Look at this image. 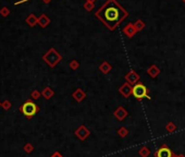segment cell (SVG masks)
Segmentation results:
<instances>
[{
	"label": "cell",
	"instance_id": "22",
	"mask_svg": "<svg viewBox=\"0 0 185 157\" xmlns=\"http://www.w3.org/2000/svg\"><path fill=\"white\" fill-rule=\"evenodd\" d=\"M51 157H62V156H61L59 153H54V154H52V156Z\"/></svg>",
	"mask_w": 185,
	"mask_h": 157
},
{
	"label": "cell",
	"instance_id": "19",
	"mask_svg": "<svg viewBox=\"0 0 185 157\" xmlns=\"http://www.w3.org/2000/svg\"><path fill=\"white\" fill-rule=\"evenodd\" d=\"M95 8V4L91 2H85L84 4V9L86 11H91Z\"/></svg>",
	"mask_w": 185,
	"mask_h": 157
},
{
	"label": "cell",
	"instance_id": "18",
	"mask_svg": "<svg viewBox=\"0 0 185 157\" xmlns=\"http://www.w3.org/2000/svg\"><path fill=\"white\" fill-rule=\"evenodd\" d=\"M73 96L75 97V98H76L78 100H81V99H83V98H84V93H83L81 90H78L76 92H75V93L73 94Z\"/></svg>",
	"mask_w": 185,
	"mask_h": 157
},
{
	"label": "cell",
	"instance_id": "2",
	"mask_svg": "<svg viewBox=\"0 0 185 157\" xmlns=\"http://www.w3.org/2000/svg\"><path fill=\"white\" fill-rule=\"evenodd\" d=\"M19 110H20L21 114H23L28 120H30V119L39 111V107H38L32 99H27L26 102L19 108Z\"/></svg>",
	"mask_w": 185,
	"mask_h": 157
},
{
	"label": "cell",
	"instance_id": "3",
	"mask_svg": "<svg viewBox=\"0 0 185 157\" xmlns=\"http://www.w3.org/2000/svg\"><path fill=\"white\" fill-rule=\"evenodd\" d=\"M44 61H46V64H49V67L54 68L56 64L61 60V56L57 53V50L54 48H50L47 53L43 56Z\"/></svg>",
	"mask_w": 185,
	"mask_h": 157
},
{
	"label": "cell",
	"instance_id": "7",
	"mask_svg": "<svg viewBox=\"0 0 185 157\" xmlns=\"http://www.w3.org/2000/svg\"><path fill=\"white\" fill-rule=\"evenodd\" d=\"M49 23H50V19L46 15L45 13H43L41 15V17L38 18V25L41 27H47L48 25H49Z\"/></svg>",
	"mask_w": 185,
	"mask_h": 157
},
{
	"label": "cell",
	"instance_id": "10",
	"mask_svg": "<svg viewBox=\"0 0 185 157\" xmlns=\"http://www.w3.org/2000/svg\"><path fill=\"white\" fill-rule=\"evenodd\" d=\"M126 80H128V82H131V83H135V82H137V80H138V75L135 73L134 71H132V72H130V73L126 75Z\"/></svg>",
	"mask_w": 185,
	"mask_h": 157
},
{
	"label": "cell",
	"instance_id": "17",
	"mask_svg": "<svg viewBox=\"0 0 185 157\" xmlns=\"http://www.w3.org/2000/svg\"><path fill=\"white\" fill-rule=\"evenodd\" d=\"M23 150H25V153L30 154V153H32V152L34 150V146L30 143H26L25 145H24Z\"/></svg>",
	"mask_w": 185,
	"mask_h": 157
},
{
	"label": "cell",
	"instance_id": "6",
	"mask_svg": "<svg viewBox=\"0 0 185 157\" xmlns=\"http://www.w3.org/2000/svg\"><path fill=\"white\" fill-rule=\"evenodd\" d=\"M123 32H124L125 35H128V37H133L137 31H136V28H135L134 24L128 23V25L123 28Z\"/></svg>",
	"mask_w": 185,
	"mask_h": 157
},
{
	"label": "cell",
	"instance_id": "24",
	"mask_svg": "<svg viewBox=\"0 0 185 157\" xmlns=\"http://www.w3.org/2000/svg\"><path fill=\"white\" fill-rule=\"evenodd\" d=\"M43 1H44L45 4H49V2H50L51 0H43Z\"/></svg>",
	"mask_w": 185,
	"mask_h": 157
},
{
	"label": "cell",
	"instance_id": "5",
	"mask_svg": "<svg viewBox=\"0 0 185 157\" xmlns=\"http://www.w3.org/2000/svg\"><path fill=\"white\" fill-rule=\"evenodd\" d=\"M156 157H173V153L171 152V150L165 145H162L157 152L155 153Z\"/></svg>",
	"mask_w": 185,
	"mask_h": 157
},
{
	"label": "cell",
	"instance_id": "23",
	"mask_svg": "<svg viewBox=\"0 0 185 157\" xmlns=\"http://www.w3.org/2000/svg\"><path fill=\"white\" fill-rule=\"evenodd\" d=\"M86 2H91V4H94L95 0H86Z\"/></svg>",
	"mask_w": 185,
	"mask_h": 157
},
{
	"label": "cell",
	"instance_id": "14",
	"mask_svg": "<svg viewBox=\"0 0 185 157\" xmlns=\"http://www.w3.org/2000/svg\"><path fill=\"white\" fill-rule=\"evenodd\" d=\"M9 14H10V9H9V8L4 7V8H1V9H0V15H1V17L7 18Z\"/></svg>",
	"mask_w": 185,
	"mask_h": 157
},
{
	"label": "cell",
	"instance_id": "8",
	"mask_svg": "<svg viewBox=\"0 0 185 157\" xmlns=\"http://www.w3.org/2000/svg\"><path fill=\"white\" fill-rule=\"evenodd\" d=\"M26 23L27 25H30V26H35L36 24H38V18L35 15V14H30L28 17L26 18Z\"/></svg>",
	"mask_w": 185,
	"mask_h": 157
},
{
	"label": "cell",
	"instance_id": "11",
	"mask_svg": "<svg viewBox=\"0 0 185 157\" xmlns=\"http://www.w3.org/2000/svg\"><path fill=\"white\" fill-rule=\"evenodd\" d=\"M132 90H133V88L128 86V84H124V85H123V86L120 88V92H121L122 94H124L125 97H128V94L132 93Z\"/></svg>",
	"mask_w": 185,
	"mask_h": 157
},
{
	"label": "cell",
	"instance_id": "9",
	"mask_svg": "<svg viewBox=\"0 0 185 157\" xmlns=\"http://www.w3.org/2000/svg\"><path fill=\"white\" fill-rule=\"evenodd\" d=\"M41 95H43L46 99H49V98H51V97L54 96V91L51 90L50 87H45L44 91L41 92Z\"/></svg>",
	"mask_w": 185,
	"mask_h": 157
},
{
	"label": "cell",
	"instance_id": "15",
	"mask_svg": "<svg viewBox=\"0 0 185 157\" xmlns=\"http://www.w3.org/2000/svg\"><path fill=\"white\" fill-rule=\"evenodd\" d=\"M111 67H110V64H107V62H104V64H101L100 66V70L104 72V73H108L109 71H110Z\"/></svg>",
	"mask_w": 185,
	"mask_h": 157
},
{
	"label": "cell",
	"instance_id": "16",
	"mask_svg": "<svg viewBox=\"0 0 185 157\" xmlns=\"http://www.w3.org/2000/svg\"><path fill=\"white\" fill-rule=\"evenodd\" d=\"M1 107L4 108V110H9V109H10L11 107H12V104L10 103V102H9V100H4V102H2V103H1Z\"/></svg>",
	"mask_w": 185,
	"mask_h": 157
},
{
	"label": "cell",
	"instance_id": "1",
	"mask_svg": "<svg viewBox=\"0 0 185 157\" xmlns=\"http://www.w3.org/2000/svg\"><path fill=\"white\" fill-rule=\"evenodd\" d=\"M95 15L106 24L109 30H115L117 25L128 17V11L115 0H108Z\"/></svg>",
	"mask_w": 185,
	"mask_h": 157
},
{
	"label": "cell",
	"instance_id": "4",
	"mask_svg": "<svg viewBox=\"0 0 185 157\" xmlns=\"http://www.w3.org/2000/svg\"><path fill=\"white\" fill-rule=\"evenodd\" d=\"M132 93L134 95L137 99H143L145 97H149L148 96V91H147V87L145 86L144 84L141 83H137L133 87V90H132Z\"/></svg>",
	"mask_w": 185,
	"mask_h": 157
},
{
	"label": "cell",
	"instance_id": "26",
	"mask_svg": "<svg viewBox=\"0 0 185 157\" xmlns=\"http://www.w3.org/2000/svg\"><path fill=\"white\" fill-rule=\"evenodd\" d=\"M0 107H1V103H0Z\"/></svg>",
	"mask_w": 185,
	"mask_h": 157
},
{
	"label": "cell",
	"instance_id": "13",
	"mask_svg": "<svg viewBox=\"0 0 185 157\" xmlns=\"http://www.w3.org/2000/svg\"><path fill=\"white\" fill-rule=\"evenodd\" d=\"M134 26H135V28H136V31H141L145 27V23L143 22V21L137 20L134 23Z\"/></svg>",
	"mask_w": 185,
	"mask_h": 157
},
{
	"label": "cell",
	"instance_id": "12",
	"mask_svg": "<svg viewBox=\"0 0 185 157\" xmlns=\"http://www.w3.org/2000/svg\"><path fill=\"white\" fill-rule=\"evenodd\" d=\"M159 72H160V70H159V69L156 67V66H152V68H149V69H148V73L150 74L152 77H155L157 74H159Z\"/></svg>",
	"mask_w": 185,
	"mask_h": 157
},
{
	"label": "cell",
	"instance_id": "27",
	"mask_svg": "<svg viewBox=\"0 0 185 157\" xmlns=\"http://www.w3.org/2000/svg\"><path fill=\"white\" fill-rule=\"evenodd\" d=\"M184 1H185V0H184Z\"/></svg>",
	"mask_w": 185,
	"mask_h": 157
},
{
	"label": "cell",
	"instance_id": "25",
	"mask_svg": "<svg viewBox=\"0 0 185 157\" xmlns=\"http://www.w3.org/2000/svg\"><path fill=\"white\" fill-rule=\"evenodd\" d=\"M173 157H184V156H175V155H173Z\"/></svg>",
	"mask_w": 185,
	"mask_h": 157
},
{
	"label": "cell",
	"instance_id": "20",
	"mask_svg": "<svg viewBox=\"0 0 185 157\" xmlns=\"http://www.w3.org/2000/svg\"><path fill=\"white\" fill-rule=\"evenodd\" d=\"M30 96H32V98H33V99H38V98H39V96H41V93H39L38 91L35 90V91H33V92H32Z\"/></svg>",
	"mask_w": 185,
	"mask_h": 157
},
{
	"label": "cell",
	"instance_id": "21",
	"mask_svg": "<svg viewBox=\"0 0 185 157\" xmlns=\"http://www.w3.org/2000/svg\"><path fill=\"white\" fill-rule=\"evenodd\" d=\"M70 67H71V69H73V70H75V69H78V61H75V60L71 61V64H70Z\"/></svg>",
	"mask_w": 185,
	"mask_h": 157
}]
</instances>
